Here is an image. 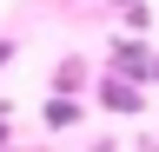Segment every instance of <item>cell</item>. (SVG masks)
Returning <instances> with one entry per match:
<instances>
[{
	"instance_id": "1",
	"label": "cell",
	"mask_w": 159,
	"mask_h": 152,
	"mask_svg": "<svg viewBox=\"0 0 159 152\" xmlns=\"http://www.w3.org/2000/svg\"><path fill=\"white\" fill-rule=\"evenodd\" d=\"M113 73H126V80H152V46L119 40V46H113Z\"/></svg>"
},
{
	"instance_id": "3",
	"label": "cell",
	"mask_w": 159,
	"mask_h": 152,
	"mask_svg": "<svg viewBox=\"0 0 159 152\" xmlns=\"http://www.w3.org/2000/svg\"><path fill=\"white\" fill-rule=\"evenodd\" d=\"M73 119H80V106H73V99H66V93H60V99H53V106H47V126H73Z\"/></svg>"
},
{
	"instance_id": "2",
	"label": "cell",
	"mask_w": 159,
	"mask_h": 152,
	"mask_svg": "<svg viewBox=\"0 0 159 152\" xmlns=\"http://www.w3.org/2000/svg\"><path fill=\"white\" fill-rule=\"evenodd\" d=\"M99 99H106V112H139V86H126V73H113V80H99Z\"/></svg>"
},
{
	"instance_id": "5",
	"label": "cell",
	"mask_w": 159,
	"mask_h": 152,
	"mask_svg": "<svg viewBox=\"0 0 159 152\" xmlns=\"http://www.w3.org/2000/svg\"><path fill=\"white\" fill-rule=\"evenodd\" d=\"M152 80H159V60H152Z\"/></svg>"
},
{
	"instance_id": "4",
	"label": "cell",
	"mask_w": 159,
	"mask_h": 152,
	"mask_svg": "<svg viewBox=\"0 0 159 152\" xmlns=\"http://www.w3.org/2000/svg\"><path fill=\"white\" fill-rule=\"evenodd\" d=\"M7 60H13V46H7V40H0V66H7Z\"/></svg>"
}]
</instances>
